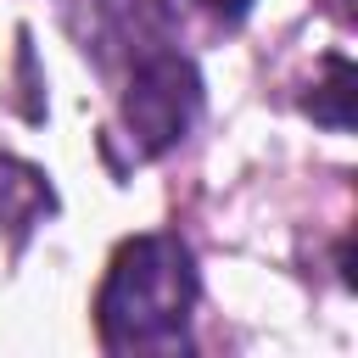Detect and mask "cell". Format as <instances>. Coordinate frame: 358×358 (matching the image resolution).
<instances>
[{
  "label": "cell",
  "mask_w": 358,
  "mask_h": 358,
  "mask_svg": "<svg viewBox=\"0 0 358 358\" xmlns=\"http://www.w3.org/2000/svg\"><path fill=\"white\" fill-rule=\"evenodd\" d=\"M196 302V268L179 235H134L112 252L106 285L95 296V324L106 352H162L185 341Z\"/></svg>",
  "instance_id": "1"
},
{
  "label": "cell",
  "mask_w": 358,
  "mask_h": 358,
  "mask_svg": "<svg viewBox=\"0 0 358 358\" xmlns=\"http://www.w3.org/2000/svg\"><path fill=\"white\" fill-rule=\"evenodd\" d=\"M196 106H201L196 67L179 50H140V62L129 73V90H123V129H129L134 157L168 151L190 129Z\"/></svg>",
  "instance_id": "2"
},
{
  "label": "cell",
  "mask_w": 358,
  "mask_h": 358,
  "mask_svg": "<svg viewBox=\"0 0 358 358\" xmlns=\"http://www.w3.org/2000/svg\"><path fill=\"white\" fill-rule=\"evenodd\" d=\"M45 213H56V190L45 185L39 168L0 157V229L11 246H22L34 235V224H45Z\"/></svg>",
  "instance_id": "3"
},
{
  "label": "cell",
  "mask_w": 358,
  "mask_h": 358,
  "mask_svg": "<svg viewBox=\"0 0 358 358\" xmlns=\"http://www.w3.org/2000/svg\"><path fill=\"white\" fill-rule=\"evenodd\" d=\"M347 95H352V67H347V56H330V78L319 84V95H308V112L319 123H330V129H347L352 123Z\"/></svg>",
  "instance_id": "4"
},
{
  "label": "cell",
  "mask_w": 358,
  "mask_h": 358,
  "mask_svg": "<svg viewBox=\"0 0 358 358\" xmlns=\"http://www.w3.org/2000/svg\"><path fill=\"white\" fill-rule=\"evenodd\" d=\"M185 6H196L207 22H218V28H235L246 11H252V0H185Z\"/></svg>",
  "instance_id": "5"
}]
</instances>
